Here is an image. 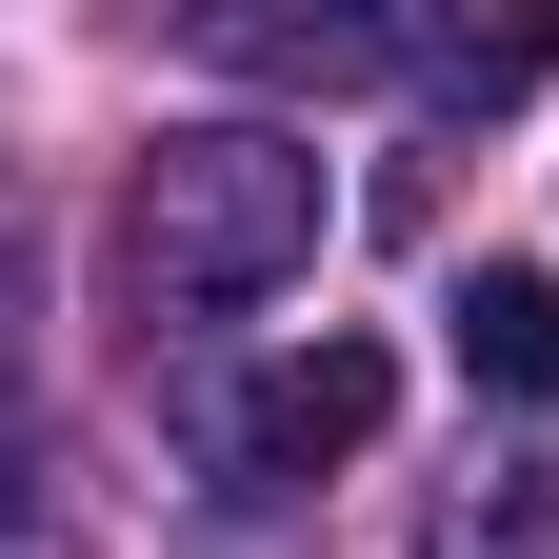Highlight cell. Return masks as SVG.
Here are the masks:
<instances>
[{
    "label": "cell",
    "instance_id": "6da1fadb",
    "mask_svg": "<svg viewBox=\"0 0 559 559\" xmlns=\"http://www.w3.org/2000/svg\"><path fill=\"white\" fill-rule=\"evenodd\" d=\"M120 260H140V300H280V280L320 260V140H280V120H200L140 160L120 200Z\"/></svg>",
    "mask_w": 559,
    "mask_h": 559
},
{
    "label": "cell",
    "instance_id": "7a4b0ae2",
    "mask_svg": "<svg viewBox=\"0 0 559 559\" xmlns=\"http://www.w3.org/2000/svg\"><path fill=\"white\" fill-rule=\"evenodd\" d=\"M380 340H300V360H260V380H221L200 400V479H240V500H300L320 460H360L380 440Z\"/></svg>",
    "mask_w": 559,
    "mask_h": 559
},
{
    "label": "cell",
    "instance_id": "3957f363",
    "mask_svg": "<svg viewBox=\"0 0 559 559\" xmlns=\"http://www.w3.org/2000/svg\"><path fill=\"white\" fill-rule=\"evenodd\" d=\"M200 40H221L240 81H400V0H320V21L300 0H221Z\"/></svg>",
    "mask_w": 559,
    "mask_h": 559
},
{
    "label": "cell",
    "instance_id": "277c9868",
    "mask_svg": "<svg viewBox=\"0 0 559 559\" xmlns=\"http://www.w3.org/2000/svg\"><path fill=\"white\" fill-rule=\"evenodd\" d=\"M539 60H559V0H419L400 21V81L419 100H520Z\"/></svg>",
    "mask_w": 559,
    "mask_h": 559
},
{
    "label": "cell",
    "instance_id": "5b68a950",
    "mask_svg": "<svg viewBox=\"0 0 559 559\" xmlns=\"http://www.w3.org/2000/svg\"><path fill=\"white\" fill-rule=\"evenodd\" d=\"M460 380L559 400V280H539V260H479V280H460Z\"/></svg>",
    "mask_w": 559,
    "mask_h": 559
},
{
    "label": "cell",
    "instance_id": "8992f818",
    "mask_svg": "<svg viewBox=\"0 0 559 559\" xmlns=\"http://www.w3.org/2000/svg\"><path fill=\"white\" fill-rule=\"evenodd\" d=\"M419 559H559V460H479L440 520H419Z\"/></svg>",
    "mask_w": 559,
    "mask_h": 559
}]
</instances>
